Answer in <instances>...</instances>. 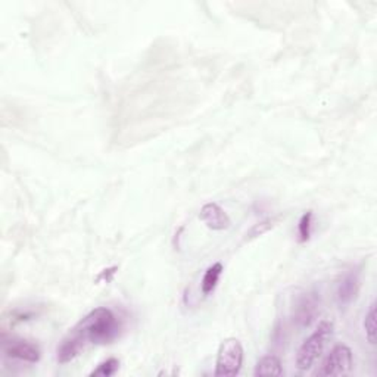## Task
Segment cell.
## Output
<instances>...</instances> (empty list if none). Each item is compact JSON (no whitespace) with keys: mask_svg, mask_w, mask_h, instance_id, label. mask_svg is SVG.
Wrapping results in <instances>:
<instances>
[{"mask_svg":"<svg viewBox=\"0 0 377 377\" xmlns=\"http://www.w3.org/2000/svg\"><path fill=\"white\" fill-rule=\"evenodd\" d=\"M119 330H121V321L109 308L100 306L81 318L70 333L78 337L84 345H105L118 337Z\"/></svg>","mask_w":377,"mask_h":377,"instance_id":"6da1fadb","label":"cell"},{"mask_svg":"<svg viewBox=\"0 0 377 377\" xmlns=\"http://www.w3.org/2000/svg\"><path fill=\"white\" fill-rule=\"evenodd\" d=\"M333 324L330 321H321L317 330L301 345L297 354V367L299 370H308L320 357L324 349L325 342L332 336Z\"/></svg>","mask_w":377,"mask_h":377,"instance_id":"7a4b0ae2","label":"cell"},{"mask_svg":"<svg viewBox=\"0 0 377 377\" xmlns=\"http://www.w3.org/2000/svg\"><path fill=\"white\" fill-rule=\"evenodd\" d=\"M244 348L242 344L234 337L226 339L218 348L217 354V377H233L242 369Z\"/></svg>","mask_w":377,"mask_h":377,"instance_id":"3957f363","label":"cell"},{"mask_svg":"<svg viewBox=\"0 0 377 377\" xmlns=\"http://www.w3.org/2000/svg\"><path fill=\"white\" fill-rule=\"evenodd\" d=\"M352 369V351L347 345L335 347L325 357L318 376H344Z\"/></svg>","mask_w":377,"mask_h":377,"instance_id":"277c9868","label":"cell"},{"mask_svg":"<svg viewBox=\"0 0 377 377\" xmlns=\"http://www.w3.org/2000/svg\"><path fill=\"white\" fill-rule=\"evenodd\" d=\"M320 311V294L316 290L302 294L294 306V320L299 328H308Z\"/></svg>","mask_w":377,"mask_h":377,"instance_id":"5b68a950","label":"cell"},{"mask_svg":"<svg viewBox=\"0 0 377 377\" xmlns=\"http://www.w3.org/2000/svg\"><path fill=\"white\" fill-rule=\"evenodd\" d=\"M4 352L9 358L21 359L25 363H39L40 361V348L36 344H31L28 340L21 339H11L4 342Z\"/></svg>","mask_w":377,"mask_h":377,"instance_id":"8992f818","label":"cell"},{"mask_svg":"<svg viewBox=\"0 0 377 377\" xmlns=\"http://www.w3.org/2000/svg\"><path fill=\"white\" fill-rule=\"evenodd\" d=\"M359 292V271H348L337 285L336 301L340 306H348L352 304Z\"/></svg>","mask_w":377,"mask_h":377,"instance_id":"52a82bcc","label":"cell"},{"mask_svg":"<svg viewBox=\"0 0 377 377\" xmlns=\"http://www.w3.org/2000/svg\"><path fill=\"white\" fill-rule=\"evenodd\" d=\"M199 217L211 230H226L232 225L230 217L225 213V210H222L220 205L214 202L205 203L201 210Z\"/></svg>","mask_w":377,"mask_h":377,"instance_id":"ba28073f","label":"cell"},{"mask_svg":"<svg viewBox=\"0 0 377 377\" xmlns=\"http://www.w3.org/2000/svg\"><path fill=\"white\" fill-rule=\"evenodd\" d=\"M84 347L85 345L78 337H76L74 335L70 333L62 340V344L58 348V363L66 364V363L73 361L74 358H77L81 354Z\"/></svg>","mask_w":377,"mask_h":377,"instance_id":"9c48e42d","label":"cell"},{"mask_svg":"<svg viewBox=\"0 0 377 377\" xmlns=\"http://www.w3.org/2000/svg\"><path fill=\"white\" fill-rule=\"evenodd\" d=\"M253 374L256 377H264V376H282L283 369H282V361L280 358L276 355H267L261 358L258 364L255 367Z\"/></svg>","mask_w":377,"mask_h":377,"instance_id":"30bf717a","label":"cell"},{"mask_svg":"<svg viewBox=\"0 0 377 377\" xmlns=\"http://www.w3.org/2000/svg\"><path fill=\"white\" fill-rule=\"evenodd\" d=\"M222 274V264L221 263H215L214 265H211L207 271L203 274V279H202V294L203 295H210L213 290L215 289L220 277Z\"/></svg>","mask_w":377,"mask_h":377,"instance_id":"8fae6325","label":"cell"},{"mask_svg":"<svg viewBox=\"0 0 377 377\" xmlns=\"http://www.w3.org/2000/svg\"><path fill=\"white\" fill-rule=\"evenodd\" d=\"M119 369V361L116 358H108L107 361L100 363L96 370L90 373V377H109L114 376Z\"/></svg>","mask_w":377,"mask_h":377,"instance_id":"7c38bea8","label":"cell"},{"mask_svg":"<svg viewBox=\"0 0 377 377\" xmlns=\"http://www.w3.org/2000/svg\"><path fill=\"white\" fill-rule=\"evenodd\" d=\"M364 330H366V337L371 345L376 344V305L374 302L370 305L369 313L366 314L364 318Z\"/></svg>","mask_w":377,"mask_h":377,"instance_id":"4fadbf2b","label":"cell"},{"mask_svg":"<svg viewBox=\"0 0 377 377\" xmlns=\"http://www.w3.org/2000/svg\"><path fill=\"white\" fill-rule=\"evenodd\" d=\"M311 222H313V211H306L298 225V234H299V242H306L311 236Z\"/></svg>","mask_w":377,"mask_h":377,"instance_id":"5bb4252c","label":"cell"},{"mask_svg":"<svg viewBox=\"0 0 377 377\" xmlns=\"http://www.w3.org/2000/svg\"><path fill=\"white\" fill-rule=\"evenodd\" d=\"M274 226V220L273 218H268V220H264L261 222H258V225H255L249 232H248V239H253V237H258L264 233H267L271 227Z\"/></svg>","mask_w":377,"mask_h":377,"instance_id":"9a60e30c","label":"cell"}]
</instances>
